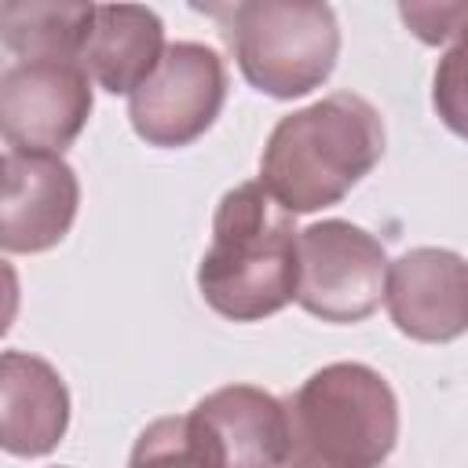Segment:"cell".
<instances>
[{
    "instance_id": "obj_1",
    "label": "cell",
    "mask_w": 468,
    "mask_h": 468,
    "mask_svg": "<svg viewBox=\"0 0 468 468\" xmlns=\"http://www.w3.org/2000/svg\"><path fill=\"white\" fill-rule=\"evenodd\" d=\"M384 146L380 110L355 91H333L271 128L260 183L285 212L307 216L344 201L380 165Z\"/></svg>"
},
{
    "instance_id": "obj_2",
    "label": "cell",
    "mask_w": 468,
    "mask_h": 468,
    "mask_svg": "<svg viewBox=\"0 0 468 468\" xmlns=\"http://www.w3.org/2000/svg\"><path fill=\"white\" fill-rule=\"evenodd\" d=\"M300 230L260 179L230 186L197 263L201 300L227 322H263L296 300Z\"/></svg>"
},
{
    "instance_id": "obj_3",
    "label": "cell",
    "mask_w": 468,
    "mask_h": 468,
    "mask_svg": "<svg viewBox=\"0 0 468 468\" xmlns=\"http://www.w3.org/2000/svg\"><path fill=\"white\" fill-rule=\"evenodd\" d=\"M285 468H380L399 442V399L380 369L329 362L289 399Z\"/></svg>"
},
{
    "instance_id": "obj_4",
    "label": "cell",
    "mask_w": 468,
    "mask_h": 468,
    "mask_svg": "<svg viewBox=\"0 0 468 468\" xmlns=\"http://www.w3.org/2000/svg\"><path fill=\"white\" fill-rule=\"evenodd\" d=\"M201 11L219 22L241 77L271 99H300L336 69L340 26L329 4L241 0Z\"/></svg>"
},
{
    "instance_id": "obj_5",
    "label": "cell",
    "mask_w": 468,
    "mask_h": 468,
    "mask_svg": "<svg viewBox=\"0 0 468 468\" xmlns=\"http://www.w3.org/2000/svg\"><path fill=\"white\" fill-rule=\"evenodd\" d=\"M384 245L347 219H322L300 230L296 303L333 325L369 318L388 289Z\"/></svg>"
},
{
    "instance_id": "obj_6",
    "label": "cell",
    "mask_w": 468,
    "mask_h": 468,
    "mask_svg": "<svg viewBox=\"0 0 468 468\" xmlns=\"http://www.w3.org/2000/svg\"><path fill=\"white\" fill-rule=\"evenodd\" d=\"M227 102V62L197 40L168 44L157 69L128 95L132 132L146 146L176 150L201 139Z\"/></svg>"
},
{
    "instance_id": "obj_7",
    "label": "cell",
    "mask_w": 468,
    "mask_h": 468,
    "mask_svg": "<svg viewBox=\"0 0 468 468\" xmlns=\"http://www.w3.org/2000/svg\"><path fill=\"white\" fill-rule=\"evenodd\" d=\"M91 117V77L80 62H11L0 73V132L7 150L55 154Z\"/></svg>"
},
{
    "instance_id": "obj_8",
    "label": "cell",
    "mask_w": 468,
    "mask_h": 468,
    "mask_svg": "<svg viewBox=\"0 0 468 468\" xmlns=\"http://www.w3.org/2000/svg\"><path fill=\"white\" fill-rule=\"evenodd\" d=\"M384 307L395 329L420 344H450L468 333V260L420 245L388 267Z\"/></svg>"
},
{
    "instance_id": "obj_9",
    "label": "cell",
    "mask_w": 468,
    "mask_h": 468,
    "mask_svg": "<svg viewBox=\"0 0 468 468\" xmlns=\"http://www.w3.org/2000/svg\"><path fill=\"white\" fill-rule=\"evenodd\" d=\"M80 205L77 172L55 154H4V201H0V245L4 252H48L55 249Z\"/></svg>"
},
{
    "instance_id": "obj_10",
    "label": "cell",
    "mask_w": 468,
    "mask_h": 468,
    "mask_svg": "<svg viewBox=\"0 0 468 468\" xmlns=\"http://www.w3.org/2000/svg\"><path fill=\"white\" fill-rule=\"evenodd\" d=\"M219 468H285L289 410L256 384H227L194 410Z\"/></svg>"
},
{
    "instance_id": "obj_11",
    "label": "cell",
    "mask_w": 468,
    "mask_h": 468,
    "mask_svg": "<svg viewBox=\"0 0 468 468\" xmlns=\"http://www.w3.org/2000/svg\"><path fill=\"white\" fill-rule=\"evenodd\" d=\"M69 428V388L29 351L0 355V442L11 457L51 453Z\"/></svg>"
},
{
    "instance_id": "obj_12",
    "label": "cell",
    "mask_w": 468,
    "mask_h": 468,
    "mask_svg": "<svg viewBox=\"0 0 468 468\" xmlns=\"http://www.w3.org/2000/svg\"><path fill=\"white\" fill-rule=\"evenodd\" d=\"M165 22L139 4H102L80 51L84 73L110 95H132L165 58Z\"/></svg>"
},
{
    "instance_id": "obj_13",
    "label": "cell",
    "mask_w": 468,
    "mask_h": 468,
    "mask_svg": "<svg viewBox=\"0 0 468 468\" xmlns=\"http://www.w3.org/2000/svg\"><path fill=\"white\" fill-rule=\"evenodd\" d=\"M95 4L55 0H4L0 40L15 62H80L95 26Z\"/></svg>"
},
{
    "instance_id": "obj_14",
    "label": "cell",
    "mask_w": 468,
    "mask_h": 468,
    "mask_svg": "<svg viewBox=\"0 0 468 468\" xmlns=\"http://www.w3.org/2000/svg\"><path fill=\"white\" fill-rule=\"evenodd\" d=\"M128 468H219L194 413L157 417L128 453Z\"/></svg>"
},
{
    "instance_id": "obj_15",
    "label": "cell",
    "mask_w": 468,
    "mask_h": 468,
    "mask_svg": "<svg viewBox=\"0 0 468 468\" xmlns=\"http://www.w3.org/2000/svg\"><path fill=\"white\" fill-rule=\"evenodd\" d=\"M431 106L439 121L468 143V29L446 48L431 77Z\"/></svg>"
},
{
    "instance_id": "obj_16",
    "label": "cell",
    "mask_w": 468,
    "mask_h": 468,
    "mask_svg": "<svg viewBox=\"0 0 468 468\" xmlns=\"http://www.w3.org/2000/svg\"><path fill=\"white\" fill-rule=\"evenodd\" d=\"M399 18L406 22V29L439 48V44H453L464 29H468V0L461 4H399Z\"/></svg>"
}]
</instances>
